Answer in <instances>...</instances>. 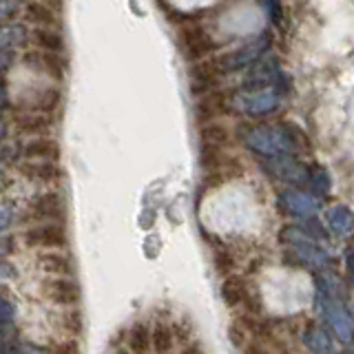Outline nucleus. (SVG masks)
<instances>
[{"label":"nucleus","mask_w":354,"mask_h":354,"mask_svg":"<svg viewBox=\"0 0 354 354\" xmlns=\"http://www.w3.org/2000/svg\"><path fill=\"white\" fill-rule=\"evenodd\" d=\"M18 11V5L14 3H0V20L3 18H11Z\"/></svg>","instance_id":"obj_40"},{"label":"nucleus","mask_w":354,"mask_h":354,"mask_svg":"<svg viewBox=\"0 0 354 354\" xmlns=\"http://www.w3.org/2000/svg\"><path fill=\"white\" fill-rule=\"evenodd\" d=\"M219 295H221V301H224L228 308H237L246 301L248 297V290H246V281L241 279L237 274H230L226 277L224 281H221V288H219Z\"/></svg>","instance_id":"obj_15"},{"label":"nucleus","mask_w":354,"mask_h":354,"mask_svg":"<svg viewBox=\"0 0 354 354\" xmlns=\"http://www.w3.org/2000/svg\"><path fill=\"white\" fill-rule=\"evenodd\" d=\"M243 354H270L268 350H266L261 343H257V341H248V346L243 348Z\"/></svg>","instance_id":"obj_39"},{"label":"nucleus","mask_w":354,"mask_h":354,"mask_svg":"<svg viewBox=\"0 0 354 354\" xmlns=\"http://www.w3.org/2000/svg\"><path fill=\"white\" fill-rule=\"evenodd\" d=\"M283 239L290 243L292 250L308 263H324L326 261V250L308 235V232L299 228H283Z\"/></svg>","instance_id":"obj_5"},{"label":"nucleus","mask_w":354,"mask_h":354,"mask_svg":"<svg viewBox=\"0 0 354 354\" xmlns=\"http://www.w3.org/2000/svg\"><path fill=\"white\" fill-rule=\"evenodd\" d=\"M235 102L243 113L259 118V115L270 113V111L279 106V97H277V93H272V91H254V93H241Z\"/></svg>","instance_id":"obj_8"},{"label":"nucleus","mask_w":354,"mask_h":354,"mask_svg":"<svg viewBox=\"0 0 354 354\" xmlns=\"http://www.w3.org/2000/svg\"><path fill=\"white\" fill-rule=\"evenodd\" d=\"M281 204L286 208V213H290L295 217H304V219L315 217V213L319 210V204L313 195H306L299 191H283Z\"/></svg>","instance_id":"obj_10"},{"label":"nucleus","mask_w":354,"mask_h":354,"mask_svg":"<svg viewBox=\"0 0 354 354\" xmlns=\"http://www.w3.org/2000/svg\"><path fill=\"white\" fill-rule=\"evenodd\" d=\"M199 138H202V147H210V149H224L230 144L232 133L226 124L221 122H208V124H202L199 129Z\"/></svg>","instance_id":"obj_14"},{"label":"nucleus","mask_w":354,"mask_h":354,"mask_svg":"<svg viewBox=\"0 0 354 354\" xmlns=\"http://www.w3.org/2000/svg\"><path fill=\"white\" fill-rule=\"evenodd\" d=\"M11 332H14V330H11L9 326H0V348L5 346V341H7V337L11 335Z\"/></svg>","instance_id":"obj_45"},{"label":"nucleus","mask_w":354,"mask_h":354,"mask_svg":"<svg viewBox=\"0 0 354 354\" xmlns=\"http://www.w3.org/2000/svg\"><path fill=\"white\" fill-rule=\"evenodd\" d=\"M18 131L25 133V136H33V138H42L47 136V133L51 131V120L47 115L42 113H27L18 118Z\"/></svg>","instance_id":"obj_20"},{"label":"nucleus","mask_w":354,"mask_h":354,"mask_svg":"<svg viewBox=\"0 0 354 354\" xmlns=\"http://www.w3.org/2000/svg\"><path fill=\"white\" fill-rule=\"evenodd\" d=\"M60 88L55 86H42V88H36L25 102L27 106L33 111V113H38V111H53L55 106L60 104Z\"/></svg>","instance_id":"obj_16"},{"label":"nucleus","mask_w":354,"mask_h":354,"mask_svg":"<svg viewBox=\"0 0 354 354\" xmlns=\"http://www.w3.org/2000/svg\"><path fill=\"white\" fill-rule=\"evenodd\" d=\"M241 328L246 330L248 335L257 337V339H270V328L266 326V324H261V321H259L257 317L246 315V317L241 319Z\"/></svg>","instance_id":"obj_30"},{"label":"nucleus","mask_w":354,"mask_h":354,"mask_svg":"<svg viewBox=\"0 0 354 354\" xmlns=\"http://www.w3.org/2000/svg\"><path fill=\"white\" fill-rule=\"evenodd\" d=\"M3 102H5V88L0 86V104H3Z\"/></svg>","instance_id":"obj_48"},{"label":"nucleus","mask_w":354,"mask_h":354,"mask_svg":"<svg viewBox=\"0 0 354 354\" xmlns=\"http://www.w3.org/2000/svg\"><path fill=\"white\" fill-rule=\"evenodd\" d=\"M11 221H14V208L7 204H0V230L9 228Z\"/></svg>","instance_id":"obj_37"},{"label":"nucleus","mask_w":354,"mask_h":354,"mask_svg":"<svg viewBox=\"0 0 354 354\" xmlns=\"http://www.w3.org/2000/svg\"><path fill=\"white\" fill-rule=\"evenodd\" d=\"M180 42H182L186 60H191V62H202V60H206L208 53L215 51V40L210 38L199 25L184 27L180 31Z\"/></svg>","instance_id":"obj_3"},{"label":"nucleus","mask_w":354,"mask_h":354,"mask_svg":"<svg viewBox=\"0 0 354 354\" xmlns=\"http://www.w3.org/2000/svg\"><path fill=\"white\" fill-rule=\"evenodd\" d=\"M51 354H80V346H77L75 339H66V341L58 343Z\"/></svg>","instance_id":"obj_34"},{"label":"nucleus","mask_w":354,"mask_h":354,"mask_svg":"<svg viewBox=\"0 0 354 354\" xmlns=\"http://www.w3.org/2000/svg\"><path fill=\"white\" fill-rule=\"evenodd\" d=\"M29 213L36 219H60L64 215V199L60 193H42L31 202Z\"/></svg>","instance_id":"obj_9"},{"label":"nucleus","mask_w":354,"mask_h":354,"mask_svg":"<svg viewBox=\"0 0 354 354\" xmlns=\"http://www.w3.org/2000/svg\"><path fill=\"white\" fill-rule=\"evenodd\" d=\"M151 343L155 354H171L173 343H175V332L171 330V326L166 324H155V328L151 330Z\"/></svg>","instance_id":"obj_24"},{"label":"nucleus","mask_w":354,"mask_h":354,"mask_svg":"<svg viewBox=\"0 0 354 354\" xmlns=\"http://www.w3.org/2000/svg\"><path fill=\"white\" fill-rule=\"evenodd\" d=\"M319 299H321V310H324L326 319L330 321L332 330L337 332V337L348 341L354 332V326H352L348 310L343 308L341 299L337 295V286H335V279H332V277L319 279Z\"/></svg>","instance_id":"obj_1"},{"label":"nucleus","mask_w":354,"mask_h":354,"mask_svg":"<svg viewBox=\"0 0 354 354\" xmlns=\"http://www.w3.org/2000/svg\"><path fill=\"white\" fill-rule=\"evenodd\" d=\"M27 40V29L22 25H5L0 27V53L11 49V47H20Z\"/></svg>","instance_id":"obj_26"},{"label":"nucleus","mask_w":354,"mask_h":354,"mask_svg":"<svg viewBox=\"0 0 354 354\" xmlns=\"http://www.w3.org/2000/svg\"><path fill=\"white\" fill-rule=\"evenodd\" d=\"M18 171L31 182H55L62 175L58 162H22Z\"/></svg>","instance_id":"obj_12"},{"label":"nucleus","mask_w":354,"mask_h":354,"mask_svg":"<svg viewBox=\"0 0 354 354\" xmlns=\"http://www.w3.org/2000/svg\"><path fill=\"white\" fill-rule=\"evenodd\" d=\"M243 142H246V147L250 151L263 155V158H277V155H283L295 149V144L283 133V129H274V127H254L248 131Z\"/></svg>","instance_id":"obj_2"},{"label":"nucleus","mask_w":354,"mask_h":354,"mask_svg":"<svg viewBox=\"0 0 354 354\" xmlns=\"http://www.w3.org/2000/svg\"><path fill=\"white\" fill-rule=\"evenodd\" d=\"M224 106H226L224 95H221L219 91H215V93H210V95L199 100L197 106H195V118H197L199 124H208V122H215V118L224 111Z\"/></svg>","instance_id":"obj_17"},{"label":"nucleus","mask_w":354,"mask_h":354,"mask_svg":"<svg viewBox=\"0 0 354 354\" xmlns=\"http://www.w3.org/2000/svg\"><path fill=\"white\" fill-rule=\"evenodd\" d=\"M22 155L27 158V162H58L60 147L49 138H33L27 142Z\"/></svg>","instance_id":"obj_11"},{"label":"nucleus","mask_w":354,"mask_h":354,"mask_svg":"<svg viewBox=\"0 0 354 354\" xmlns=\"http://www.w3.org/2000/svg\"><path fill=\"white\" fill-rule=\"evenodd\" d=\"M213 266H215V272L226 279V277H230V272L235 270V257H232V252L228 248H215Z\"/></svg>","instance_id":"obj_28"},{"label":"nucleus","mask_w":354,"mask_h":354,"mask_svg":"<svg viewBox=\"0 0 354 354\" xmlns=\"http://www.w3.org/2000/svg\"><path fill=\"white\" fill-rule=\"evenodd\" d=\"M0 184H3V180H0Z\"/></svg>","instance_id":"obj_50"},{"label":"nucleus","mask_w":354,"mask_h":354,"mask_svg":"<svg viewBox=\"0 0 354 354\" xmlns=\"http://www.w3.org/2000/svg\"><path fill=\"white\" fill-rule=\"evenodd\" d=\"M308 182H310V186H313V191L317 195H326L330 191V186H332L328 171L321 169V166H313V169L308 171Z\"/></svg>","instance_id":"obj_29"},{"label":"nucleus","mask_w":354,"mask_h":354,"mask_svg":"<svg viewBox=\"0 0 354 354\" xmlns=\"http://www.w3.org/2000/svg\"><path fill=\"white\" fill-rule=\"evenodd\" d=\"M153 348L151 343V330L147 324H136L129 330V352L131 354H149V350Z\"/></svg>","instance_id":"obj_22"},{"label":"nucleus","mask_w":354,"mask_h":354,"mask_svg":"<svg viewBox=\"0 0 354 354\" xmlns=\"http://www.w3.org/2000/svg\"><path fill=\"white\" fill-rule=\"evenodd\" d=\"M14 315H16L14 306H11L9 301H5V299H0V326H9Z\"/></svg>","instance_id":"obj_35"},{"label":"nucleus","mask_w":354,"mask_h":354,"mask_svg":"<svg viewBox=\"0 0 354 354\" xmlns=\"http://www.w3.org/2000/svg\"><path fill=\"white\" fill-rule=\"evenodd\" d=\"M346 270H348V274L354 279V248H350L346 252Z\"/></svg>","instance_id":"obj_43"},{"label":"nucleus","mask_w":354,"mask_h":354,"mask_svg":"<svg viewBox=\"0 0 354 354\" xmlns=\"http://www.w3.org/2000/svg\"><path fill=\"white\" fill-rule=\"evenodd\" d=\"M228 339H230V343L235 348H246L248 346V341H246V330H243L241 326H235L232 324L230 328H228Z\"/></svg>","instance_id":"obj_33"},{"label":"nucleus","mask_w":354,"mask_h":354,"mask_svg":"<svg viewBox=\"0 0 354 354\" xmlns=\"http://www.w3.org/2000/svg\"><path fill=\"white\" fill-rule=\"evenodd\" d=\"M199 164H202L204 171H217L221 166V149L202 147V153H199Z\"/></svg>","instance_id":"obj_31"},{"label":"nucleus","mask_w":354,"mask_h":354,"mask_svg":"<svg viewBox=\"0 0 354 354\" xmlns=\"http://www.w3.org/2000/svg\"><path fill=\"white\" fill-rule=\"evenodd\" d=\"M7 136V124H5V122L3 120H0V142H3V138Z\"/></svg>","instance_id":"obj_47"},{"label":"nucleus","mask_w":354,"mask_h":354,"mask_svg":"<svg viewBox=\"0 0 354 354\" xmlns=\"http://www.w3.org/2000/svg\"><path fill=\"white\" fill-rule=\"evenodd\" d=\"M274 171H277V175L281 177V180H288V182H292V184H304L308 180V169H306V166L295 162V160H288V158L277 160Z\"/></svg>","instance_id":"obj_23"},{"label":"nucleus","mask_w":354,"mask_h":354,"mask_svg":"<svg viewBox=\"0 0 354 354\" xmlns=\"http://www.w3.org/2000/svg\"><path fill=\"white\" fill-rule=\"evenodd\" d=\"M328 226L339 237H348L354 232V213L346 204H337L328 210Z\"/></svg>","instance_id":"obj_13"},{"label":"nucleus","mask_w":354,"mask_h":354,"mask_svg":"<svg viewBox=\"0 0 354 354\" xmlns=\"http://www.w3.org/2000/svg\"><path fill=\"white\" fill-rule=\"evenodd\" d=\"M113 354H131L129 350H118V352H113Z\"/></svg>","instance_id":"obj_49"},{"label":"nucleus","mask_w":354,"mask_h":354,"mask_svg":"<svg viewBox=\"0 0 354 354\" xmlns=\"http://www.w3.org/2000/svg\"><path fill=\"white\" fill-rule=\"evenodd\" d=\"M270 47L268 36H261L259 40H254L252 44H246L237 51H230L224 55H217V62L221 66V73H232V71H239V69H246L248 64H252L259 55Z\"/></svg>","instance_id":"obj_4"},{"label":"nucleus","mask_w":354,"mask_h":354,"mask_svg":"<svg viewBox=\"0 0 354 354\" xmlns=\"http://www.w3.org/2000/svg\"><path fill=\"white\" fill-rule=\"evenodd\" d=\"M11 246H14V239L11 237H0V259H5L11 252Z\"/></svg>","instance_id":"obj_41"},{"label":"nucleus","mask_w":354,"mask_h":354,"mask_svg":"<svg viewBox=\"0 0 354 354\" xmlns=\"http://www.w3.org/2000/svg\"><path fill=\"white\" fill-rule=\"evenodd\" d=\"M304 343L313 354H330L332 352V341L328 337V332L315 324L304 330Z\"/></svg>","instance_id":"obj_21"},{"label":"nucleus","mask_w":354,"mask_h":354,"mask_svg":"<svg viewBox=\"0 0 354 354\" xmlns=\"http://www.w3.org/2000/svg\"><path fill=\"white\" fill-rule=\"evenodd\" d=\"M7 160H11V149L9 147H0V166H3Z\"/></svg>","instance_id":"obj_46"},{"label":"nucleus","mask_w":354,"mask_h":354,"mask_svg":"<svg viewBox=\"0 0 354 354\" xmlns=\"http://www.w3.org/2000/svg\"><path fill=\"white\" fill-rule=\"evenodd\" d=\"M27 62H31L33 66H38V69L47 71L49 75H53L55 80H62L64 77V62L58 53H29L27 55Z\"/></svg>","instance_id":"obj_19"},{"label":"nucleus","mask_w":354,"mask_h":354,"mask_svg":"<svg viewBox=\"0 0 354 354\" xmlns=\"http://www.w3.org/2000/svg\"><path fill=\"white\" fill-rule=\"evenodd\" d=\"M42 295L55 306H75L80 301V286L66 277H53L42 283Z\"/></svg>","instance_id":"obj_6"},{"label":"nucleus","mask_w":354,"mask_h":354,"mask_svg":"<svg viewBox=\"0 0 354 354\" xmlns=\"http://www.w3.org/2000/svg\"><path fill=\"white\" fill-rule=\"evenodd\" d=\"M182 354H204V348L199 343H188V346L182 350Z\"/></svg>","instance_id":"obj_44"},{"label":"nucleus","mask_w":354,"mask_h":354,"mask_svg":"<svg viewBox=\"0 0 354 354\" xmlns=\"http://www.w3.org/2000/svg\"><path fill=\"white\" fill-rule=\"evenodd\" d=\"M64 328L69 330V332H73V335H77V332L82 330V317H80V313H69V315H64Z\"/></svg>","instance_id":"obj_36"},{"label":"nucleus","mask_w":354,"mask_h":354,"mask_svg":"<svg viewBox=\"0 0 354 354\" xmlns=\"http://www.w3.org/2000/svg\"><path fill=\"white\" fill-rule=\"evenodd\" d=\"M25 243L29 248H64L66 246V232L58 224L29 228L25 232Z\"/></svg>","instance_id":"obj_7"},{"label":"nucleus","mask_w":354,"mask_h":354,"mask_svg":"<svg viewBox=\"0 0 354 354\" xmlns=\"http://www.w3.org/2000/svg\"><path fill=\"white\" fill-rule=\"evenodd\" d=\"M11 60H14V55H11L9 51H3V53H0V77H3V75H5V71L9 69Z\"/></svg>","instance_id":"obj_42"},{"label":"nucleus","mask_w":354,"mask_h":354,"mask_svg":"<svg viewBox=\"0 0 354 354\" xmlns=\"http://www.w3.org/2000/svg\"><path fill=\"white\" fill-rule=\"evenodd\" d=\"M25 16H27V20L42 25V29H47V25H53V22H55L53 9L49 5H44V3H29L25 7Z\"/></svg>","instance_id":"obj_27"},{"label":"nucleus","mask_w":354,"mask_h":354,"mask_svg":"<svg viewBox=\"0 0 354 354\" xmlns=\"http://www.w3.org/2000/svg\"><path fill=\"white\" fill-rule=\"evenodd\" d=\"M38 263H40V268L44 272L55 274V277H66V274H71V270H73L71 259L66 257V254L58 252V250L42 252L40 257H38Z\"/></svg>","instance_id":"obj_18"},{"label":"nucleus","mask_w":354,"mask_h":354,"mask_svg":"<svg viewBox=\"0 0 354 354\" xmlns=\"http://www.w3.org/2000/svg\"><path fill=\"white\" fill-rule=\"evenodd\" d=\"M31 36H33V42H36L38 47L42 51H47V53H58L60 55V51L64 49L62 36H60L58 31H53V29H42V27H38L36 31L31 33Z\"/></svg>","instance_id":"obj_25"},{"label":"nucleus","mask_w":354,"mask_h":354,"mask_svg":"<svg viewBox=\"0 0 354 354\" xmlns=\"http://www.w3.org/2000/svg\"><path fill=\"white\" fill-rule=\"evenodd\" d=\"M281 129H283L286 136L290 138V142L295 144V147H297V144H299V147H308V144H310V138L297 124H292V122H286Z\"/></svg>","instance_id":"obj_32"},{"label":"nucleus","mask_w":354,"mask_h":354,"mask_svg":"<svg viewBox=\"0 0 354 354\" xmlns=\"http://www.w3.org/2000/svg\"><path fill=\"white\" fill-rule=\"evenodd\" d=\"M0 354H36L29 346H9L5 343L3 348H0Z\"/></svg>","instance_id":"obj_38"}]
</instances>
